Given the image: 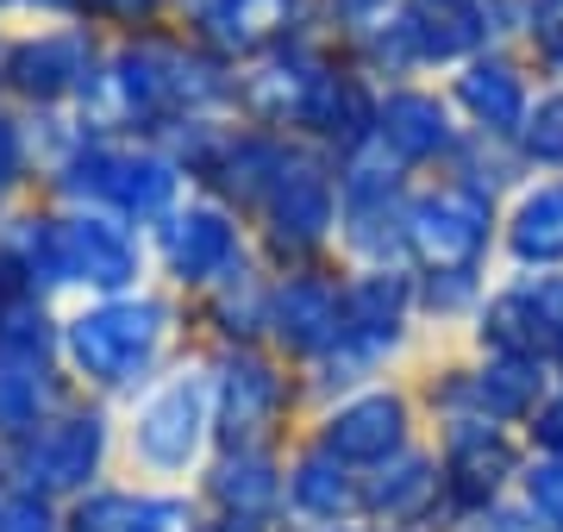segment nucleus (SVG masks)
<instances>
[{
    "label": "nucleus",
    "instance_id": "6e6552de",
    "mask_svg": "<svg viewBox=\"0 0 563 532\" xmlns=\"http://www.w3.org/2000/svg\"><path fill=\"white\" fill-rule=\"evenodd\" d=\"M432 451L444 464V489H451V527L470 520V513H488L495 501L520 489V470L532 445L526 432L501 426V420H444V426H426Z\"/></svg>",
    "mask_w": 563,
    "mask_h": 532
},
{
    "label": "nucleus",
    "instance_id": "f257e3e1",
    "mask_svg": "<svg viewBox=\"0 0 563 532\" xmlns=\"http://www.w3.org/2000/svg\"><path fill=\"white\" fill-rule=\"evenodd\" d=\"M120 445L132 457V470H144V483H157V489L207 476L213 451H220L213 357H181V364L157 369L125 408Z\"/></svg>",
    "mask_w": 563,
    "mask_h": 532
},
{
    "label": "nucleus",
    "instance_id": "39448f33",
    "mask_svg": "<svg viewBox=\"0 0 563 532\" xmlns=\"http://www.w3.org/2000/svg\"><path fill=\"white\" fill-rule=\"evenodd\" d=\"M213 401H220V445H288L307 432L301 369L269 345L213 351Z\"/></svg>",
    "mask_w": 563,
    "mask_h": 532
},
{
    "label": "nucleus",
    "instance_id": "423d86ee",
    "mask_svg": "<svg viewBox=\"0 0 563 532\" xmlns=\"http://www.w3.org/2000/svg\"><path fill=\"white\" fill-rule=\"evenodd\" d=\"M157 264L176 288L207 295L213 282L239 276L244 264H257V232L220 195H181L157 220Z\"/></svg>",
    "mask_w": 563,
    "mask_h": 532
},
{
    "label": "nucleus",
    "instance_id": "5701e85b",
    "mask_svg": "<svg viewBox=\"0 0 563 532\" xmlns=\"http://www.w3.org/2000/svg\"><path fill=\"white\" fill-rule=\"evenodd\" d=\"M526 501V513L539 520L544 532H563V457H551V451H532L520 470V489H514Z\"/></svg>",
    "mask_w": 563,
    "mask_h": 532
},
{
    "label": "nucleus",
    "instance_id": "9b49d317",
    "mask_svg": "<svg viewBox=\"0 0 563 532\" xmlns=\"http://www.w3.org/2000/svg\"><path fill=\"white\" fill-rule=\"evenodd\" d=\"M344 332L376 345L395 369H413L432 351L420 320V276L413 269H344Z\"/></svg>",
    "mask_w": 563,
    "mask_h": 532
},
{
    "label": "nucleus",
    "instance_id": "7ed1b4c3",
    "mask_svg": "<svg viewBox=\"0 0 563 532\" xmlns=\"http://www.w3.org/2000/svg\"><path fill=\"white\" fill-rule=\"evenodd\" d=\"M251 232L269 269L339 264V164L313 144H295L288 169L251 213Z\"/></svg>",
    "mask_w": 563,
    "mask_h": 532
},
{
    "label": "nucleus",
    "instance_id": "aec40b11",
    "mask_svg": "<svg viewBox=\"0 0 563 532\" xmlns=\"http://www.w3.org/2000/svg\"><path fill=\"white\" fill-rule=\"evenodd\" d=\"M514 151H520L526 176H563V82H539L526 125L514 132Z\"/></svg>",
    "mask_w": 563,
    "mask_h": 532
},
{
    "label": "nucleus",
    "instance_id": "dca6fc26",
    "mask_svg": "<svg viewBox=\"0 0 563 532\" xmlns=\"http://www.w3.org/2000/svg\"><path fill=\"white\" fill-rule=\"evenodd\" d=\"M188 25H195V44H207L220 63L244 69L263 51L313 32V0H201L188 13Z\"/></svg>",
    "mask_w": 563,
    "mask_h": 532
},
{
    "label": "nucleus",
    "instance_id": "f3484780",
    "mask_svg": "<svg viewBox=\"0 0 563 532\" xmlns=\"http://www.w3.org/2000/svg\"><path fill=\"white\" fill-rule=\"evenodd\" d=\"M501 269L563 276V176H526L501 201Z\"/></svg>",
    "mask_w": 563,
    "mask_h": 532
},
{
    "label": "nucleus",
    "instance_id": "412c9836",
    "mask_svg": "<svg viewBox=\"0 0 563 532\" xmlns=\"http://www.w3.org/2000/svg\"><path fill=\"white\" fill-rule=\"evenodd\" d=\"M401 7L407 0H313V25H320L339 51H351V44L376 38L383 25L401 20Z\"/></svg>",
    "mask_w": 563,
    "mask_h": 532
},
{
    "label": "nucleus",
    "instance_id": "f03ea898",
    "mask_svg": "<svg viewBox=\"0 0 563 532\" xmlns=\"http://www.w3.org/2000/svg\"><path fill=\"white\" fill-rule=\"evenodd\" d=\"M169 326H176V301L157 288L107 295V301H88L81 313H69L63 351H69V369L95 389H144L151 364L169 345Z\"/></svg>",
    "mask_w": 563,
    "mask_h": 532
},
{
    "label": "nucleus",
    "instance_id": "4468645a",
    "mask_svg": "<svg viewBox=\"0 0 563 532\" xmlns=\"http://www.w3.org/2000/svg\"><path fill=\"white\" fill-rule=\"evenodd\" d=\"M282 520H288V532L363 527V470L332 457L313 432L288 439V451H282Z\"/></svg>",
    "mask_w": 563,
    "mask_h": 532
},
{
    "label": "nucleus",
    "instance_id": "2eb2a0df",
    "mask_svg": "<svg viewBox=\"0 0 563 532\" xmlns=\"http://www.w3.org/2000/svg\"><path fill=\"white\" fill-rule=\"evenodd\" d=\"M376 144H383L413 182H426V176H444L451 169V157H457V144H463V120L451 113L439 82H401V88H383Z\"/></svg>",
    "mask_w": 563,
    "mask_h": 532
},
{
    "label": "nucleus",
    "instance_id": "ddd939ff",
    "mask_svg": "<svg viewBox=\"0 0 563 532\" xmlns=\"http://www.w3.org/2000/svg\"><path fill=\"white\" fill-rule=\"evenodd\" d=\"M363 527L369 532H451V489L432 439L407 445L376 470H363Z\"/></svg>",
    "mask_w": 563,
    "mask_h": 532
},
{
    "label": "nucleus",
    "instance_id": "393cba45",
    "mask_svg": "<svg viewBox=\"0 0 563 532\" xmlns=\"http://www.w3.org/2000/svg\"><path fill=\"white\" fill-rule=\"evenodd\" d=\"M339 532H369V527H339Z\"/></svg>",
    "mask_w": 563,
    "mask_h": 532
},
{
    "label": "nucleus",
    "instance_id": "f8f14e48",
    "mask_svg": "<svg viewBox=\"0 0 563 532\" xmlns=\"http://www.w3.org/2000/svg\"><path fill=\"white\" fill-rule=\"evenodd\" d=\"M439 88H444V101H451V113L463 120V132H476V138H514L526 125L532 95H539V76L520 57V44H488L470 63H457Z\"/></svg>",
    "mask_w": 563,
    "mask_h": 532
},
{
    "label": "nucleus",
    "instance_id": "9d476101",
    "mask_svg": "<svg viewBox=\"0 0 563 532\" xmlns=\"http://www.w3.org/2000/svg\"><path fill=\"white\" fill-rule=\"evenodd\" d=\"M344 339V269L339 264H307V269H276L269 282V332L263 345L307 369L320 351Z\"/></svg>",
    "mask_w": 563,
    "mask_h": 532
},
{
    "label": "nucleus",
    "instance_id": "0eeeda50",
    "mask_svg": "<svg viewBox=\"0 0 563 532\" xmlns=\"http://www.w3.org/2000/svg\"><path fill=\"white\" fill-rule=\"evenodd\" d=\"M307 432L332 457H344L351 470H376L388 457H401L407 445L426 439V408H420V389H413V369L407 376H383V383L332 401L325 413L307 420Z\"/></svg>",
    "mask_w": 563,
    "mask_h": 532
},
{
    "label": "nucleus",
    "instance_id": "a211bd4d",
    "mask_svg": "<svg viewBox=\"0 0 563 532\" xmlns=\"http://www.w3.org/2000/svg\"><path fill=\"white\" fill-rule=\"evenodd\" d=\"M201 495H176V489H88V501H76L69 532H201Z\"/></svg>",
    "mask_w": 563,
    "mask_h": 532
},
{
    "label": "nucleus",
    "instance_id": "4be33fe9",
    "mask_svg": "<svg viewBox=\"0 0 563 532\" xmlns=\"http://www.w3.org/2000/svg\"><path fill=\"white\" fill-rule=\"evenodd\" d=\"M520 57L539 82H563V0H532L520 20Z\"/></svg>",
    "mask_w": 563,
    "mask_h": 532
},
{
    "label": "nucleus",
    "instance_id": "1a4fd4ad",
    "mask_svg": "<svg viewBox=\"0 0 563 532\" xmlns=\"http://www.w3.org/2000/svg\"><path fill=\"white\" fill-rule=\"evenodd\" d=\"M463 345L563 369V276H507L501 269Z\"/></svg>",
    "mask_w": 563,
    "mask_h": 532
},
{
    "label": "nucleus",
    "instance_id": "20e7f679",
    "mask_svg": "<svg viewBox=\"0 0 563 532\" xmlns=\"http://www.w3.org/2000/svg\"><path fill=\"white\" fill-rule=\"evenodd\" d=\"M407 269L413 276H501V207L451 176L407 195Z\"/></svg>",
    "mask_w": 563,
    "mask_h": 532
},
{
    "label": "nucleus",
    "instance_id": "b1692460",
    "mask_svg": "<svg viewBox=\"0 0 563 532\" xmlns=\"http://www.w3.org/2000/svg\"><path fill=\"white\" fill-rule=\"evenodd\" d=\"M526 445H532V451H551V457H563V369L551 376V389H544L539 413H532V426H526Z\"/></svg>",
    "mask_w": 563,
    "mask_h": 532
},
{
    "label": "nucleus",
    "instance_id": "6ab92c4d",
    "mask_svg": "<svg viewBox=\"0 0 563 532\" xmlns=\"http://www.w3.org/2000/svg\"><path fill=\"white\" fill-rule=\"evenodd\" d=\"M451 182H463L470 195H483V201L501 207L514 188L526 182V164L520 151H514V138H476V132H463L457 157H451V169H444Z\"/></svg>",
    "mask_w": 563,
    "mask_h": 532
}]
</instances>
